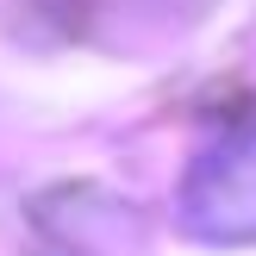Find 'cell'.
<instances>
[{"label": "cell", "mask_w": 256, "mask_h": 256, "mask_svg": "<svg viewBox=\"0 0 256 256\" xmlns=\"http://www.w3.org/2000/svg\"><path fill=\"white\" fill-rule=\"evenodd\" d=\"M182 225L206 244H256V106L188 162Z\"/></svg>", "instance_id": "6da1fadb"}]
</instances>
